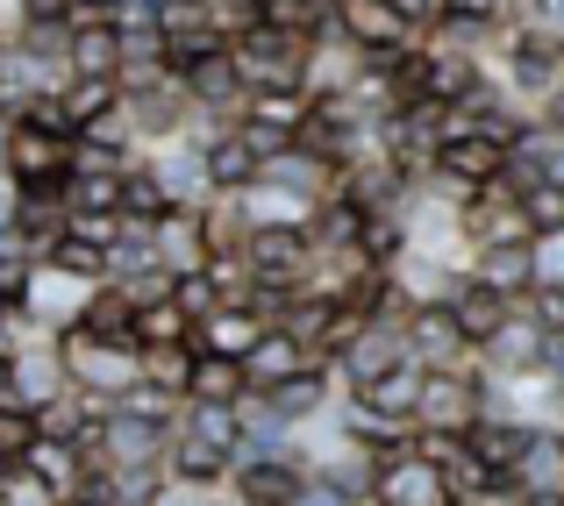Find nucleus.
<instances>
[{
    "label": "nucleus",
    "instance_id": "obj_26",
    "mask_svg": "<svg viewBox=\"0 0 564 506\" xmlns=\"http://www.w3.org/2000/svg\"><path fill=\"white\" fill-rule=\"evenodd\" d=\"M180 428H186V436H200L207 450L236 457V464L250 457V428H243V407H186V414H180Z\"/></svg>",
    "mask_w": 564,
    "mask_h": 506
},
{
    "label": "nucleus",
    "instance_id": "obj_23",
    "mask_svg": "<svg viewBox=\"0 0 564 506\" xmlns=\"http://www.w3.org/2000/svg\"><path fill=\"white\" fill-rule=\"evenodd\" d=\"M165 479H186V485H215V493H221V485L236 479V457L207 450L200 436H186V428H180V436H172V457H165Z\"/></svg>",
    "mask_w": 564,
    "mask_h": 506
},
{
    "label": "nucleus",
    "instance_id": "obj_5",
    "mask_svg": "<svg viewBox=\"0 0 564 506\" xmlns=\"http://www.w3.org/2000/svg\"><path fill=\"white\" fill-rule=\"evenodd\" d=\"M229 493L243 506H301L307 493H315V464H307L301 450H264V457H243L229 479Z\"/></svg>",
    "mask_w": 564,
    "mask_h": 506
},
{
    "label": "nucleus",
    "instance_id": "obj_19",
    "mask_svg": "<svg viewBox=\"0 0 564 506\" xmlns=\"http://www.w3.org/2000/svg\"><path fill=\"white\" fill-rule=\"evenodd\" d=\"M151 250H158V264H165L172 278H186V272H207V243H200V207H180L172 221H158L151 229Z\"/></svg>",
    "mask_w": 564,
    "mask_h": 506
},
{
    "label": "nucleus",
    "instance_id": "obj_14",
    "mask_svg": "<svg viewBox=\"0 0 564 506\" xmlns=\"http://www.w3.org/2000/svg\"><path fill=\"white\" fill-rule=\"evenodd\" d=\"M122 57H129V43H122L115 22H100V14H79V22H72V51H65L72 79H122Z\"/></svg>",
    "mask_w": 564,
    "mask_h": 506
},
{
    "label": "nucleus",
    "instance_id": "obj_38",
    "mask_svg": "<svg viewBox=\"0 0 564 506\" xmlns=\"http://www.w3.org/2000/svg\"><path fill=\"white\" fill-rule=\"evenodd\" d=\"M543 506H564V493H557V499H543Z\"/></svg>",
    "mask_w": 564,
    "mask_h": 506
},
{
    "label": "nucleus",
    "instance_id": "obj_32",
    "mask_svg": "<svg viewBox=\"0 0 564 506\" xmlns=\"http://www.w3.org/2000/svg\"><path fill=\"white\" fill-rule=\"evenodd\" d=\"M193 356H200V342H186V350H151V356H143V378H151V385H172V393H186Z\"/></svg>",
    "mask_w": 564,
    "mask_h": 506
},
{
    "label": "nucleus",
    "instance_id": "obj_9",
    "mask_svg": "<svg viewBox=\"0 0 564 506\" xmlns=\"http://www.w3.org/2000/svg\"><path fill=\"white\" fill-rule=\"evenodd\" d=\"M408 350H414V364H422V371H471V364H479V350H471L465 329H457L451 300H422V307H414Z\"/></svg>",
    "mask_w": 564,
    "mask_h": 506
},
{
    "label": "nucleus",
    "instance_id": "obj_6",
    "mask_svg": "<svg viewBox=\"0 0 564 506\" xmlns=\"http://www.w3.org/2000/svg\"><path fill=\"white\" fill-rule=\"evenodd\" d=\"M336 36L350 43L358 57H393V51H422V29L400 22L393 0H336Z\"/></svg>",
    "mask_w": 564,
    "mask_h": 506
},
{
    "label": "nucleus",
    "instance_id": "obj_4",
    "mask_svg": "<svg viewBox=\"0 0 564 506\" xmlns=\"http://www.w3.org/2000/svg\"><path fill=\"white\" fill-rule=\"evenodd\" d=\"M486 414H494V378H486V364H471V371H429L414 428H422V436H457V442H465Z\"/></svg>",
    "mask_w": 564,
    "mask_h": 506
},
{
    "label": "nucleus",
    "instance_id": "obj_7",
    "mask_svg": "<svg viewBox=\"0 0 564 506\" xmlns=\"http://www.w3.org/2000/svg\"><path fill=\"white\" fill-rule=\"evenodd\" d=\"M400 364H414V350H408V329H386V321H365L358 336L344 342V356H336V385H344V399L350 393H365V385H379V378H393Z\"/></svg>",
    "mask_w": 564,
    "mask_h": 506
},
{
    "label": "nucleus",
    "instance_id": "obj_15",
    "mask_svg": "<svg viewBox=\"0 0 564 506\" xmlns=\"http://www.w3.org/2000/svg\"><path fill=\"white\" fill-rule=\"evenodd\" d=\"M451 315H457V329H465V342L486 356L500 336L514 329V315H522V307H514V300H500L494 286H471V278H465V286L451 293Z\"/></svg>",
    "mask_w": 564,
    "mask_h": 506
},
{
    "label": "nucleus",
    "instance_id": "obj_24",
    "mask_svg": "<svg viewBox=\"0 0 564 506\" xmlns=\"http://www.w3.org/2000/svg\"><path fill=\"white\" fill-rule=\"evenodd\" d=\"M243 371H250V393H279L286 378H301V371H315V356H307V350H301L293 336H279V329H272V336L258 342V356H250Z\"/></svg>",
    "mask_w": 564,
    "mask_h": 506
},
{
    "label": "nucleus",
    "instance_id": "obj_13",
    "mask_svg": "<svg viewBox=\"0 0 564 506\" xmlns=\"http://www.w3.org/2000/svg\"><path fill=\"white\" fill-rule=\"evenodd\" d=\"M372 506H451V479L429 457H393L372 479Z\"/></svg>",
    "mask_w": 564,
    "mask_h": 506
},
{
    "label": "nucleus",
    "instance_id": "obj_18",
    "mask_svg": "<svg viewBox=\"0 0 564 506\" xmlns=\"http://www.w3.org/2000/svg\"><path fill=\"white\" fill-rule=\"evenodd\" d=\"M172 215H180V200H172V186L158 178L151 157L129 165V178H122V221H129V235H151L158 221H172Z\"/></svg>",
    "mask_w": 564,
    "mask_h": 506
},
{
    "label": "nucleus",
    "instance_id": "obj_25",
    "mask_svg": "<svg viewBox=\"0 0 564 506\" xmlns=\"http://www.w3.org/2000/svg\"><path fill=\"white\" fill-rule=\"evenodd\" d=\"M57 108H65L72 136H86V129H100L108 114H122V86L115 79H72L65 94H57Z\"/></svg>",
    "mask_w": 564,
    "mask_h": 506
},
{
    "label": "nucleus",
    "instance_id": "obj_12",
    "mask_svg": "<svg viewBox=\"0 0 564 506\" xmlns=\"http://www.w3.org/2000/svg\"><path fill=\"white\" fill-rule=\"evenodd\" d=\"M465 278H471V286H494L500 300H514V307H529V293L543 286V272H536V243H500V250H471Z\"/></svg>",
    "mask_w": 564,
    "mask_h": 506
},
{
    "label": "nucleus",
    "instance_id": "obj_36",
    "mask_svg": "<svg viewBox=\"0 0 564 506\" xmlns=\"http://www.w3.org/2000/svg\"><path fill=\"white\" fill-rule=\"evenodd\" d=\"M14 350V321H0V356H8Z\"/></svg>",
    "mask_w": 564,
    "mask_h": 506
},
{
    "label": "nucleus",
    "instance_id": "obj_22",
    "mask_svg": "<svg viewBox=\"0 0 564 506\" xmlns=\"http://www.w3.org/2000/svg\"><path fill=\"white\" fill-rule=\"evenodd\" d=\"M72 329H86V336H100V342H122V350H137V300H129L122 286H100V293H86V307H79V321Z\"/></svg>",
    "mask_w": 564,
    "mask_h": 506
},
{
    "label": "nucleus",
    "instance_id": "obj_17",
    "mask_svg": "<svg viewBox=\"0 0 564 506\" xmlns=\"http://www.w3.org/2000/svg\"><path fill=\"white\" fill-rule=\"evenodd\" d=\"M422 385H429L422 364H400L393 378H379V385H365V393H350V407H358V414H379V421L414 428V414H422Z\"/></svg>",
    "mask_w": 564,
    "mask_h": 506
},
{
    "label": "nucleus",
    "instance_id": "obj_1",
    "mask_svg": "<svg viewBox=\"0 0 564 506\" xmlns=\"http://www.w3.org/2000/svg\"><path fill=\"white\" fill-rule=\"evenodd\" d=\"M0 172L22 193H72V172H79V136L43 114H8V151H0Z\"/></svg>",
    "mask_w": 564,
    "mask_h": 506
},
{
    "label": "nucleus",
    "instance_id": "obj_29",
    "mask_svg": "<svg viewBox=\"0 0 564 506\" xmlns=\"http://www.w3.org/2000/svg\"><path fill=\"white\" fill-rule=\"evenodd\" d=\"M36 442H43V428H36V407H0V471H14V464H29L36 457Z\"/></svg>",
    "mask_w": 564,
    "mask_h": 506
},
{
    "label": "nucleus",
    "instance_id": "obj_37",
    "mask_svg": "<svg viewBox=\"0 0 564 506\" xmlns=\"http://www.w3.org/2000/svg\"><path fill=\"white\" fill-rule=\"evenodd\" d=\"M0 151H8V122H0Z\"/></svg>",
    "mask_w": 564,
    "mask_h": 506
},
{
    "label": "nucleus",
    "instance_id": "obj_2",
    "mask_svg": "<svg viewBox=\"0 0 564 506\" xmlns=\"http://www.w3.org/2000/svg\"><path fill=\"white\" fill-rule=\"evenodd\" d=\"M236 72H243V94H307V72H315V43L286 36V29H250L229 43Z\"/></svg>",
    "mask_w": 564,
    "mask_h": 506
},
{
    "label": "nucleus",
    "instance_id": "obj_16",
    "mask_svg": "<svg viewBox=\"0 0 564 506\" xmlns=\"http://www.w3.org/2000/svg\"><path fill=\"white\" fill-rule=\"evenodd\" d=\"M264 336H272V315H258V307H221V315H207L200 329H193V342H200L207 356H229V364H250Z\"/></svg>",
    "mask_w": 564,
    "mask_h": 506
},
{
    "label": "nucleus",
    "instance_id": "obj_27",
    "mask_svg": "<svg viewBox=\"0 0 564 506\" xmlns=\"http://www.w3.org/2000/svg\"><path fill=\"white\" fill-rule=\"evenodd\" d=\"M43 272H57V278H72V286H115V257L108 250H94V243H79V235H65V243L43 257Z\"/></svg>",
    "mask_w": 564,
    "mask_h": 506
},
{
    "label": "nucleus",
    "instance_id": "obj_11",
    "mask_svg": "<svg viewBox=\"0 0 564 506\" xmlns=\"http://www.w3.org/2000/svg\"><path fill=\"white\" fill-rule=\"evenodd\" d=\"M536 436H543V428H529V421H514V414H500V407H494V414H486V421H479V428L465 436V450L479 457V464L494 471L500 485H514V471L529 464V450H536Z\"/></svg>",
    "mask_w": 564,
    "mask_h": 506
},
{
    "label": "nucleus",
    "instance_id": "obj_20",
    "mask_svg": "<svg viewBox=\"0 0 564 506\" xmlns=\"http://www.w3.org/2000/svg\"><path fill=\"white\" fill-rule=\"evenodd\" d=\"M250 399V371L229 364V356H193V378H186V407H243Z\"/></svg>",
    "mask_w": 564,
    "mask_h": 506
},
{
    "label": "nucleus",
    "instance_id": "obj_30",
    "mask_svg": "<svg viewBox=\"0 0 564 506\" xmlns=\"http://www.w3.org/2000/svg\"><path fill=\"white\" fill-rule=\"evenodd\" d=\"M172 300L186 307L193 329H200L207 315H221V307H229V300H221V286H215V272H186V278H172Z\"/></svg>",
    "mask_w": 564,
    "mask_h": 506
},
{
    "label": "nucleus",
    "instance_id": "obj_8",
    "mask_svg": "<svg viewBox=\"0 0 564 506\" xmlns=\"http://www.w3.org/2000/svg\"><path fill=\"white\" fill-rule=\"evenodd\" d=\"M200 151V172H207V193H258L264 186V165H272V151H264L258 136H243V129H221V136L193 143Z\"/></svg>",
    "mask_w": 564,
    "mask_h": 506
},
{
    "label": "nucleus",
    "instance_id": "obj_34",
    "mask_svg": "<svg viewBox=\"0 0 564 506\" xmlns=\"http://www.w3.org/2000/svg\"><path fill=\"white\" fill-rule=\"evenodd\" d=\"M529 321H543V329L564 342V286H536V293H529Z\"/></svg>",
    "mask_w": 564,
    "mask_h": 506
},
{
    "label": "nucleus",
    "instance_id": "obj_31",
    "mask_svg": "<svg viewBox=\"0 0 564 506\" xmlns=\"http://www.w3.org/2000/svg\"><path fill=\"white\" fill-rule=\"evenodd\" d=\"M522 215H529V229H536V243H543V235H564V186H557V178H551V186H529Z\"/></svg>",
    "mask_w": 564,
    "mask_h": 506
},
{
    "label": "nucleus",
    "instance_id": "obj_21",
    "mask_svg": "<svg viewBox=\"0 0 564 506\" xmlns=\"http://www.w3.org/2000/svg\"><path fill=\"white\" fill-rule=\"evenodd\" d=\"M200 243H207V264H215V257H243L250 215H243L236 193H207V200H200Z\"/></svg>",
    "mask_w": 564,
    "mask_h": 506
},
{
    "label": "nucleus",
    "instance_id": "obj_3",
    "mask_svg": "<svg viewBox=\"0 0 564 506\" xmlns=\"http://www.w3.org/2000/svg\"><path fill=\"white\" fill-rule=\"evenodd\" d=\"M57 356H65V371H72V393L94 399V407H115L129 385H143V350L100 342V336H86V329L57 336Z\"/></svg>",
    "mask_w": 564,
    "mask_h": 506
},
{
    "label": "nucleus",
    "instance_id": "obj_35",
    "mask_svg": "<svg viewBox=\"0 0 564 506\" xmlns=\"http://www.w3.org/2000/svg\"><path fill=\"white\" fill-rule=\"evenodd\" d=\"M536 272H543V286H564V235H543L536 243Z\"/></svg>",
    "mask_w": 564,
    "mask_h": 506
},
{
    "label": "nucleus",
    "instance_id": "obj_33",
    "mask_svg": "<svg viewBox=\"0 0 564 506\" xmlns=\"http://www.w3.org/2000/svg\"><path fill=\"white\" fill-rule=\"evenodd\" d=\"M221 499H229V485L215 493V485H186V479H158L143 493V506H221Z\"/></svg>",
    "mask_w": 564,
    "mask_h": 506
},
{
    "label": "nucleus",
    "instance_id": "obj_10",
    "mask_svg": "<svg viewBox=\"0 0 564 506\" xmlns=\"http://www.w3.org/2000/svg\"><path fill=\"white\" fill-rule=\"evenodd\" d=\"M457 229H465V250H500V243H536V229H529L522 215V193L514 186H494L479 193V200L457 215Z\"/></svg>",
    "mask_w": 564,
    "mask_h": 506
},
{
    "label": "nucleus",
    "instance_id": "obj_28",
    "mask_svg": "<svg viewBox=\"0 0 564 506\" xmlns=\"http://www.w3.org/2000/svg\"><path fill=\"white\" fill-rule=\"evenodd\" d=\"M193 342V321H186V307L172 300H151V307H137V350L151 356V350H186Z\"/></svg>",
    "mask_w": 564,
    "mask_h": 506
}]
</instances>
